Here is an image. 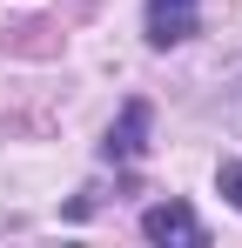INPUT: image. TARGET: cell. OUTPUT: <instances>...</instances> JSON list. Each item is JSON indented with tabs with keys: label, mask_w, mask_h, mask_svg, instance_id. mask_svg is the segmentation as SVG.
Returning a JSON list of instances; mask_svg holds the SVG:
<instances>
[{
	"label": "cell",
	"mask_w": 242,
	"mask_h": 248,
	"mask_svg": "<svg viewBox=\"0 0 242 248\" xmlns=\"http://www.w3.org/2000/svg\"><path fill=\"white\" fill-rule=\"evenodd\" d=\"M202 27V0H148V47H182Z\"/></svg>",
	"instance_id": "cell-3"
},
{
	"label": "cell",
	"mask_w": 242,
	"mask_h": 248,
	"mask_svg": "<svg viewBox=\"0 0 242 248\" xmlns=\"http://www.w3.org/2000/svg\"><path fill=\"white\" fill-rule=\"evenodd\" d=\"M148 121H155V114H148V101H128V108H121V121L108 127V141H101V155H108L115 168L141 161V155H148Z\"/></svg>",
	"instance_id": "cell-2"
},
{
	"label": "cell",
	"mask_w": 242,
	"mask_h": 248,
	"mask_svg": "<svg viewBox=\"0 0 242 248\" xmlns=\"http://www.w3.org/2000/svg\"><path fill=\"white\" fill-rule=\"evenodd\" d=\"M141 235L161 242V248H202V242H208V228L195 221L189 202H155V208H141Z\"/></svg>",
	"instance_id": "cell-1"
},
{
	"label": "cell",
	"mask_w": 242,
	"mask_h": 248,
	"mask_svg": "<svg viewBox=\"0 0 242 248\" xmlns=\"http://www.w3.org/2000/svg\"><path fill=\"white\" fill-rule=\"evenodd\" d=\"M61 41H68V34H61L54 20H27V27H14V34H7L14 54H61Z\"/></svg>",
	"instance_id": "cell-4"
},
{
	"label": "cell",
	"mask_w": 242,
	"mask_h": 248,
	"mask_svg": "<svg viewBox=\"0 0 242 248\" xmlns=\"http://www.w3.org/2000/svg\"><path fill=\"white\" fill-rule=\"evenodd\" d=\"M215 188H222V195L242 208V161H222V168H215Z\"/></svg>",
	"instance_id": "cell-5"
}]
</instances>
